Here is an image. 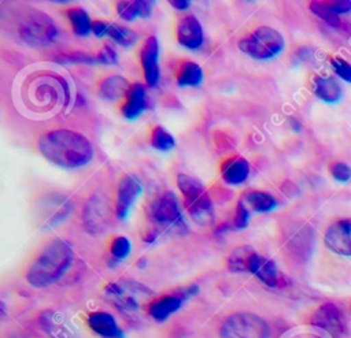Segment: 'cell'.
Masks as SVG:
<instances>
[{
	"label": "cell",
	"instance_id": "6da1fadb",
	"mask_svg": "<svg viewBox=\"0 0 351 338\" xmlns=\"http://www.w3.org/2000/svg\"><path fill=\"white\" fill-rule=\"evenodd\" d=\"M37 146L47 160L63 168H80L93 159L92 142L84 134L67 129L44 133Z\"/></svg>",
	"mask_w": 351,
	"mask_h": 338
},
{
	"label": "cell",
	"instance_id": "7a4b0ae2",
	"mask_svg": "<svg viewBox=\"0 0 351 338\" xmlns=\"http://www.w3.org/2000/svg\"><path fill=\"white\" fill-rule=\"evenodd\" d=\"M74 252L70 244L62 238L49 241L30 264L26 279L37 289L56 283L70 268Z\"/></svg>",
	"mask_w": 351,
	"mask_h": 338
},
{
	"label": "cell",
	"instance_id": "3957f363",
	"mask_svg": "<svg viewBox=\"0 0 351 338\" xmlns=\"http://www.w3.org/2000/svg\"><path fill=\"white\" fill-rule=\"evenodd\" d=\"M177 186L184 196L185 207L192 220L200 226L213 224L215 219L214 204L203 183L181 172L177 175Z\"/></svg>",
	"mask_w": 351,
	"mask_h": 338
},
{
	"label": "cell",
	"instance_id": "277c9868",
	"mask_svg": "<svg viewBox=\"0 0 351 338\" xmlns=\"http://www.w3.org/2000/svg\"><path fill=\"white\" fill-rule=\"evenodd\" d=\"M148 218L158 233L165 230L185 234L188 231L178 198L171 190H166L152 200L148 208Z\"/></svg>",
	"mask_w": 351,
	"mask_h": 338
},
{
	"label": "cell",
	"instance_id": "5b68a950",
	"mask_svg": "<svg viewBox=\"0 0 351 338\" xmlns=\"http://www.w3.org/2000/svg\"><path fill=\"white\" fill-rule=\"evenodd\" d=\"M239 49L256 60L276 57L285 47L281 33L270 26H259L239 41Z\"/></svg>",
	"mask_w": 351,
	"mask_h": 338
},
{
	"label": "cell",
	"instance_id": "8992f818",
	"mask_svg": "<svg viewBox=\"0 0 351 338\" xmlns=\"http://www.w3.org/2000/svg\"><path fill=\"white\" fill-rule=\"evenodd\" d=\"M19 36L30 47L43 48L58 37L56 23L45 12L32 11L19 23Z\"/></svg>",
	"mask_w": 351,
	"mask_h": 338
},
{
	"label": "cell",
	"instance_id": "52a82bcc",
	"mask_svg": "<svg viewBox=\"0 0 351 338\" xmlns=\"http://www.w3.org/2000/svg\"><path fill=\"white\" fill-rule=\"evenodd\" d=\"M222 338H267L269 326L258 315L239 312L229 316L221 327Z\"/></svg>",
	"mask_w": 351,
	"mask_h": 338
},
{
	"label": "cell",
	"instance_id": "ba28073f",
	"mask_svg": "<svg viewBox=\"0 0 351 338\" xmlns=\"http://www.w3.org/2000/svg\"><path fill=\"white\" fill-rule=\"evenodd\" d=\"M141 193H143V183L136 175L128 174L121 179L118 185L117 205H115V212L118 219L123 220L128 218L134 201L138 198Z\"/></svg>",
	"mask_w": 351,
	"mask_h": 338
},
{
	"label": "cell",
	"instance_id": "9c48e42d",
	"mask_svg": "<svg viewBox=\"0 0 351 338\" xmlns=\"http://www.w3.org/2000/svg\"><path fill=\"white\" fill-rule=\"evenodd\" d=\"M140 63L145 82L149 88H156L160 79L159 70V42L155 36H149L140 49Z\"/></svg>",
	"mask_w": 351,
	"mask_h": 338
},
{
	"label": "cell",
	"instance_id": "30bf717a",
	"mask_svg": "<svg viewBox=\"0 0 351 338\" xmlns=\"http://www.w3.org/2000/svg\"><path fill=\"white\" fill-rule=\"evenodd\" d=\"M326 246L343 256H351V218L332 223L324 235Z\"/></svg>",
	"mask_w": 351,
	"mask_h": 338
},
{
	"label": "cell",
	"instance_id": "8fae6325",
	"mask_svg": "<svg viewBox=\"0 0 351 338\" xmlns=\"http://www.w3.org/2000/svg\"><path fill=\"white\" fill-rule=\"evenodd\" d=\"M177 41L186 49H199L204 42V33L199 19L192 14H185L177 23Z\"/></svg>",
	"mask_w": 351,
	"mask_h": 338
},
{
	"label": "cell",
	"instance_id": "7c38bea8",
	"mask_svg": "<svg viewBox=\"0 0 351 338\" xmlns=\"http://www.w3.org/2000/svg\"><path fill=\"white\" fill-rule=\"evenodd\" d=\"M148 293V290L136 283H111L106 287L107 296L114 301V304L122 311H136L138 308L137 293Z\"/></svg>",
	"mask_w": 351,
	"mask_h": 338
},
{
	"label": "cell",
	"instance_id": "4fadbf2b",
	"mask_svg": "<svg viewBox=\"0 0 351 338\" xmlns=\"http://www.w3.org/2000/svg\"><path fill=\"white\" fill-rule=\"evenodd\" d=\"M311 324L328 331L332 337H339L344 331V322L340 309L335 304L321 305L311 317Z\"/></svg>",
	"mask_w": 351,
	"mask_h": 338
},
{
	"label": "cell",
	"instance_id": "5bb4252c",
	"mask_svg": "<svg viewBox=\"0 0 351 338\" xmlns=\"http://www.w3.org/2000/svg\"><path fill=\"white\" fill-rule=\"evenodd\" d=\"M247 271L254 274L261 282H263L269 287H274L278 285V271L277 265L273 260L259 255L254 250V253L250 256Z\"/></svg>",
	"mask_w": 351,
	"mask_h": 338
},
{
	"label": "cell",
	"instance_id": "9a60e30c",
	"mask_svg": "<svg viewBox=\"0 0 351 338\" xmlns=\"http://www.w3.org/2000/svg\"><path fill=\"white\" fill-rule=\"evenodd\" d=\"M147 107V90L145 86L140 82H134L130 85V89L128 92L126 100L121 108V114L129 119L134 120L137 119Z\"/></svg>",
	"mask_w": 351,
	"mask_h": 338
},
{
	"label": "cell",
	"instance_id": "2e32d148",
	"mask_svg": "<svg viewBox=\"0 0 351 338\" xmlns=\"http://www.w3.org/2000/svg\"><path fill=\"white\" fill-rule=\"evenodd\" d=\"M108 207L104 200L93 197L86 203L84 209V223L92 233H101L107 224Z\"/></svg>",
	"mask_w": 351,
	"mask_h": 338
},
{
	"label": "cell",
	"instance_id": "e0dca14e",
	"mask_svg": "<svg viewBox=\"0 0 351 338\" xmlns=\"http://www.w3.org/2000/svg\"><path fill=\"white\" fill-rule=\"evenodd\" d=\"M250 175V163L243 156H232L222 161L221 177L228 185H241Z\"/></svg>",
	"mask_w": 351,
	"mask_h": 338
},
{
	"label": "cell",
	"instance_id": "ac0fdd59",
	"mask_svg": "<svg viewBox=\"0 0 351 338\" xmlns=\"http://www.w3.org/2000/svg\"><path fill=\"white\" fill-rule=\"evenodd\" d=\"M88 326L103 338H122V331L119 330L112 315L107 312H93L88 316Z\"/></svg>",
	"mask_w": 351,
	"mask_h": 338
},
{
	"label": "cell",
	"instance_id": "d6986e66",
	"mask_svg": "<svg viewBox=\"0 0 351 338\" xmlns=\"http://www.w3.org/2000/svg\"><path fill=\"white\" fill-rule=\"evenodd\" d=\"M185 300L177 293V294H170V296H163L156 300H154L149 307L148 312L149 315L156 320V322H165L170 315L177 312L182 302Z\"/></svg>",
	"mask_w": 351,
	"mask_h": 338
},
{
	"label": "cell",
	"instance_id": "ffe728a7",
	"mask_svg": "<svg viewBox=\"0 0 351 338\" xmlns=\"http://www.w3.org/2000/svg\"><path fill=\"white\" fill-rule=\"evenodd\" d=\"M130 85L132 83H129V81L121 75H110L100 82L99 93L104 100L118 101L123 97L126 99Z\"/></svg>",
	"mask_w": 351,
	"mask_h": 338
},
{
	"label": "cell",
	"instance_id": "44dd1931",
	"mask_svg": "<svg viewBox=\"0 0 351 338\" xmlns=\"http://www.w3.org/2000/svg\"><path fill=\"white\" fill-rule=\"evenodd\" d=\"M155 1L151 0H133V1H118L117 12L123 21H134L136 18L151 16Z\"/></svg>",
	"mask_w": 351,
	"mask_h": 338
},
{
	"label": "cell",
	"instance_id": "7402d4cb",
	"mask_svg": "<svg viewBox=\"0 0 351 338\" xmlns=\"http://www.w3.org/2000/svg\"><path fill=\"white\" fill-rule=\"evenodd\" d=\"M176 82L181 88L199 86L203 82L202 67L189 60H182L176 68Z\"/></svg>",
	"mask_w": 351,
	"mask_h": 338
},
{
	"label": "cell",
	"instance_id": "603a6c76",
	"mask_svg": "<svg viewBox=\"0 0 351 338\" xmlns=\"http://www.w3.org/2000/svg\"><path fill=\"white\" fill-rule=\"evenodd\" d=\"M313 90L318 99L326 103H336L341 97V88L332 77L315 75L313 79Z\"/></svg>",
	"mask_w": 351,
	"mask_h": 338
},
{
	"label": "cell",
	"instance_id": "cb8c5ba5",
	"mask_svg": "<svg viewBox=\"0 0 351 338\" xmlns=\"http://www.w3.org/2000/svg\"><path fill=\"white\" fill-rule=\"evenodd\" d=\"M243 201L255 212L266 213L277 207V200L267 192L248 190L243 196Z\"/></svg>",
	"mask_w": 351,
	"mask_h": 338
},
{
	"label": "cell",
	"instance_id": "d4e9b609",
	"mask_svg": "<svg viewBox=\"0 0 351 338\" xmlns=\"http://www.w3.org/2000/svg\"><path fill=\"white\" fill-rule=\"evenodd\" d=\"M66 16L70 21L71 29L75 36L86 37L92 31V21L82 7H70L66 10Z\"/></svg>",
	"mask_w": 351,
	"mask_h": 338
},
{
	"label": "cell",
	"instance_id": "484cf974",
	"mask_svg": "<svg viewBox=\"0 0 351 338\" xmlns=\"http://www.w3.org/2000/svg\"><path fill=\"white\" fill-rule=\"evenodd\" d=\"M107 36L115 41L118 45L121 47H132L137 42V33L126 26H122V25H118V23H110L108 26V33Z\"/></svg>",
	"mask_w": 351,
	"mask_h": 338
},
{
	"label": "cell",
	"instance_id": "4316f807",
	"mask_svg": "<svg viewBox=\"0 0 351 338\" xmlns=\"http://www.w3.org/2000/svg\"><path fill=\"white\" fill-rule=\"evenodd\" d=\"M254 253V249L248 245L236 248L228 257V267L233 272H245L250 256Z\"/></svg>",
	"mask_w": 351,
	"mask_h": 338
},
{
	"label": "cell",
	"instance_id": "83f0119b",
	"mask_svg": "<svg viewBox=\"0 0 351 338\" xmlns=\"http://www.w3.org/2000/svg\"><path fill=\"white\" fill-rule=\"evenodd\" d=\"M151 146L158 151L167 152L176 146V140L166 129L162 126H155L151 133Z\"/></svg>",
	"mask_w": 351,
	"mask_h": 338
},
{
	"label": "cell",
	"instance_id": "f1b7e54d",
	"mask_svg": "<svg viewBox=\"0 0 351 338\" xmlns=\"http://www.w3.org/2000/svg\"><path fill=\"white\" fill-rule=\"evenodd\" d=\"M310 10L313 14H315L318 18L325 21L328 25L333 27H339L341 25L340 16L330 8L329 3L324 1H311L310 3Z\"/></svg>",
	"mask_w": 351,
	"mask_h": 338
},
{
	"label": "cell",
	"instance_id": "f546056e",
	"mask_svg": "<svg viewBox=\"0 0 351 338\" xmlns=\"http://www.w3.org/2000/svg\"><path fill=\"white\" fill-rule=\"evenodd\" d=\"M132 250V244L126 237L118 235L111 241L110 245V253L114 259L117 260H123L130 255Z\"/></svg>",
	"mask_w": 351,
	"mask_h": 338
},
{
	"label": "cell",
	"instance_id": "4dcf8cb0",
	"mask_svg": "<svg viewBox=\"0 0 351 338\" xmlns=\"http://www.w3.org/2000/svg\"><path fill=\"white\" fill-rule=\"evenodd\" d=\"M250 216H251V213H250V209L247 208V204L240 198L236 205V212H234V216L232 220V227L234 230L245 229L250 223Z\"/></svg>",
	"mask_w": 351,
	"mask_h": 338
},
{
	"label": "cell",
	"instance_id": "1f68e13d",
	"mask_svg": "<svg viewBox=\"0 0 351 338\" xmlns=\"http://www.w3.org/2000/svg\"><path fill=\"white\" fill-rule=\"evenodd\" d=\"M96 62L104 66H114L118 63V53L115 48L110 44H104L99 53L96 55Z\"/></svg>",
	"mask_w": 351,
	"mask_h": 338
},
{
	"label": "cell",
	"instance_id": "d6a6232c",
	"mask_svg": "<svg viewBox=\"0 0 351 338\" xmlns=\"http://www.w3.org/2000/svg\"><path fill=\"white\" fill-rule=\"evenodd\" d=\"M330 64L333 67V71L344 81L351 82V64L348 62H346L341 57H332L330 59Z\"/></svg>",
	"mask_w": 351,
	"mask_h": 338
},
{
	"label": "cell",
	"instance_id": "836d02e7",
	"mask_svg": "<svg viewBox=\"0 0 351 338\" xmlns=\"http://www.w3.org/2000/svg\"><path fill=\"white\" fill-rule=\"evenodd\" d=\"M59 63L66 64V63H95L96 57H93L89 53H82V52H71V53H66L63 56H59L56 59Z\"/></svg>",
	"mask_w": 351,
	"mask_h": 338
},
{
	"label": "cell",
	"instance_id": "e575fe53",
	"mask_svg": "<svg viewBox=\"0 0 351 338\" xmlns=\"http://www.w3.org/2000/svg\"><path fill=\"white\" fill-rule=\"evenodd\" d=\"M330 174L332 177L339 182H347L351 178V167L346 163L336 161L330 166Z\"/></svg>",
	"mask_w": 351,
	"mask_h": 338
},
{
	"label": "cell",
	"instance_id": "d590c367",
	"mask_svg": "<svg viewBox=\"0 0 351 338\" xmlns=\"http://www.w3.org/2000/svg\"><path fill=\"white\" fill-rule=\"evenodd\" d=\"M330 8L340 16V14L351 12V0H339V1H329Z\"/></svg>",
	"mask_w": 351,
	"mask_h": 338
},
{
	"label": "cell",
	"instance_id": "8d00e7d4",
	"mask_svg": "<svg viewBox=\"0 0 351 338\" xmlns=\"http://www.w3.org/2000/svg\"><path fill=\"white\" fill-rule=\"evenodd\" d=\"M108 26H110L108 22H104V21H93V23H92V33H93L96 37H104V36H107V33H108Z\"/></svg>",
	"mask_w": 351,
	"mask_h": 338
},
{
	"label": "cell",
	"instance_id": "74e56055",
	"mask_svg": "<svg viewBox=\"0 0 351 338\" xmlns=\"http://www.w3.org/2000/svg\"><path fill=\"white\" fill-rule=\"evenodd\" d=\"M170 4H171V7H174L176 10L184 11V10L189 8L191 1H189V0H171V1H170Z\"/></svg>",
	"mask_w": 351,
	"mask_h": 338
}]
</instances>
